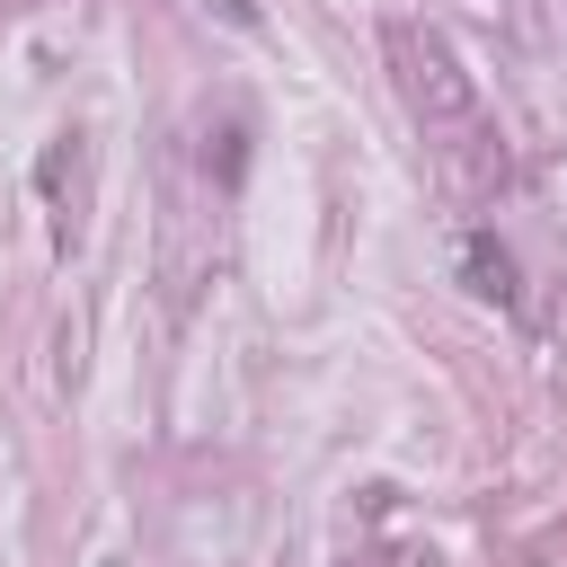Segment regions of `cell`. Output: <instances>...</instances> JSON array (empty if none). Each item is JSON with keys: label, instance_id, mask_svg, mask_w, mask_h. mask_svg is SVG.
I'll return each instance as SVG.
<instances>
[{"label": "cell", "instance_id": "cell-1", "mask_svg": "<svg viewBox=\"0 0 567 567\" xmlns=\"http://www.w3.org/2000/svg\"><path fill=\"white\" fill-rule=\"evenodd\" d=\"M470 275H478V292H487V301H514V266H505V248H496V239H470Z\"/></svg>", "mask_w": 567, "mask_h": 567}]
</instances>
